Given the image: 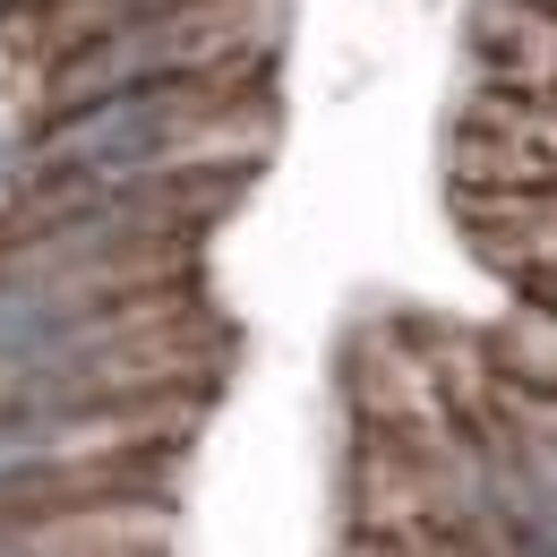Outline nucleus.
Listing matches in <instances>:
<instances>
[{"instance_id": "obj_1", "label": "nucleus", "mask_w": 557, "mask_h": 557, "mask_svg": "<svg viewBox=\"0 0 557 557\" xmlns=\"http://www.w3.org/2000/svg\"><path fill=\"white\" fill-rule=\"evenodd\" d=\"M283 52V0H189L138 26H112L77 52L44 61V121L86 112L103 95L163 86V77H232V70H275Z\"/></svg>"}, {"instance_id": "obj_2", "label": "nucleus", "mask_w": 557, "mask_h": 557, "mask_svg": "<svg viewBox=\"0 0 557 557\" xmlns=\"http://www.w3.org/2000/svg\"><path fill=\"white\" fill-rule=\"evenodd\" d=\"M163 9H189V0H44L35 9V35H44V61L52 52H77L112 26H138V17H163Z\"/></svg>"}, {"instance_id": "obj_3", "label": "nucleus", "mask_w": 557, "mask_h": 557, "mask_svg": "<svg viewBox=\"0 0 557 557\" xmlns=\"http://www.w3.org/2000/svg\"><path fill=\"white\" fill-rule=\"evenodd\" d=\"M541 9H557V0H541Z\"/></svg>"}]
</instances>
